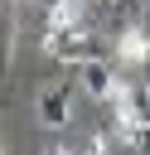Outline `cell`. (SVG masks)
Segmentation results:
<instances>
[{
	"instance_id": "obj_7",
	"label": "cell",
	"mask_w": 150,
	"mask_h": 155,
	"mask_svg": "<svg viewBox=\"0 0 150 155\" xmlns=\"http://www.w3.org/2000/svg\"><path fill=\"white\" fill-rule=\"evenodd\" d=\"M140 92H145V97H150V78H145V87H140Z\"/></svg>"
},
{
	"instance_id": "obj_5",
	"label": "cell",
	"mask_w": 150,
	"mask_h": 155,
	"mask_svg": "<svg viewBox=\"0 0 150 155\" xmlns=\"http://www.w3.org/2000/svg\"><path fill=\"white\" fill-rule=\"evenodd\" d=\"M116 53H121L126 63H150V34H145V29H126V34L116 39Z\"/></svg>"
},
{
	"instance_id": "obj_9",
	"label": "cell",
	"mask_w": 150,
	"mask_h": 155,
	"mask_svg": "<svg viewBox=\"0 0 150 155\" xmlns=\"http://www.w3.org/2000/svg\"><path fill=\"white\" fill-rule=\"evenodd\" d=\"M77 5H82V0H77Z\"/></svg>"
},
{
	"instance_id": "obj_4",
	"label": "cell",
	"mask_w": 150,
	"mask_h": 155,
	"mask_svg": "<svg viewBox=\"0 0 150 155\" xmlns=\"http://www.w3.org/2000/svg\"><path fill=\"white\" fill-rule=\"evenodd\" d=\"M73 24H82V5H77V0H53L48 15H44V34H53V29H73Z\"/></svg>"
},
{
	"instance_id": "obj_1",
	"label": "cell",
	"mask_w": 150,
	"mask_h": 155,
	"mask_svg": "<svg viewBox=\"0 0 150 155\" xmlns=\"http://www.w3.org/2000/svg\"><path fill=\"white\" fill-rule=\"evenodd\" d=\"M44 48H48V58H58V63H87V58H92V34H87V24L53 29V34H44Z\"/></svg>"
},
{
	"instance_id": "obj_8",
	"label": "cell",
	"mask_w": 150,
	"mask_h": 155,
	"mask_svg": "<svg viewBox=\"0 0 150 155\" xmlns=\"http://www.w3.org/2000/svg\"><path fill=\"white\" fill-rule=\"evenodd\" d=\"M0 155H5V140H0Z\"/></svg>"
},
{
	"instance_id": "obj_6",
	"label": "cell",
	"mask_w": 150,
	"mask_h": 155,
	"mask_svg": "<svg viewBox=\"0 0 150 155\" xmlns=\"http://www.w3.org/2000/svg\"><path fill=\"white\" fill-rule=\"evenodd\" d=\"M10 48H15V15H10V0H0V73L10 68Z\"/></svg>"
},
{
	"instance_id": "obj_2",
	"label": "cell",
	"mask_w": 150,
	"mask_h": 155,
	"mask_svg": "<svg viewBox=\"0 0 150 155\" xmlns=\"http://www.w3.org/2000/svg\"><path fill=\"white\" fill-rule=\"evenodd\" d=\"M73 121V87H44L39 92V126H48V131H63Z\"/></svg>"
},
{
	"instance_id": "obj_3",
	"label": "cell",
	"mask_w": 150,
	"mask_h": 155,
	"mask_svg": "<svg viewBox=\"0 0 150 155\" xmlns=\"http://www.w3.org/2000/svg\"><path fill=\"white\" fill-rule=\"evenodd\" d=\"M77 73H82V87H87V97H102V102H111L116 97V73L106 68V63H97V58H87V63H77Z\"/></svg>"
}]
</instances>
